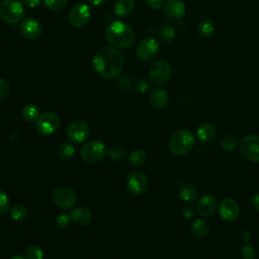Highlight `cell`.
Returning <instances> with one entry per match:
<instances>
[{"mask_svg":"<svg viewBox=\"0 0 259 259\" xmlns=\"http://www.w3.org/2000/svg\"><path fill=\"white\" fill-rule=\"evenodd\" d=\"M92 65L94 71L102 78L111 79L116 77L123 69L124 58L114 48H102L93 57Z\"/></svg>","mask_w":259,"mask_h":259,"instance_id":"cell-1","label":"cell"},{"mask_svg":"<svg viewBox=\"0 0 259 259\" xmlns=\"http://www.w3.org/2000/svg\"><path fill=\"white\" fill-rule=\"evenodd\" d=\"M106 39L117 49H128L135 41L134 30L123 21L111 22L105 31Z\"/></svg>","mask_w":259,"mask_h":259,"instance_id":"cell-2","label":"cell"},{"mask_svg":"<svg viewBox=\"0 0 259 259\" xmlns=\"http://www.w3.org/2000/svg\"><path fill=\"white\" fill-rule=\"evenodd\" d=\"M195 145V137L189 130L176 131L169 142L170 151L177 156H183L189 153Z\"/></svg>","mask_w":259,"mask_h":259,"instance_id":"cell-3","label":"cell"},{"mask_svg":"<svg viewBox=\"0 0 259 259\" xmlns=\"http://www.w3.org/2000/svg\"><path fill=\"white\" fill-rule=\"evenodd\" d=\"M24 14V8L19 0H2L0 2V18L8 23H17Z\"/></svg>","mask_w":259,"mask_h":259,"instance_id":"cell-4","label":"cell"},{"mask_svg":"<svg viewBox=\"0 0 259 259\" xmlns=\"http://www.w3.org/2000/svg\"><path fill=\"white\" fill-rule=\"evenodd\" d=\"M106 153L105 145L97 140L87 142L81 149V158L87 163H96L100 161Z\"/></svg>","mask_w":259,"mask_h":259,"instance_id":"cell-5","label":"cell"},{"mask_svg":"<svg viewBox=\"0 0 259 259\" xmlns=\"http://www.w3.org/2000/svg\"><path fill=\"white\" fill-rule=\"evenodd\" d=\"M53 200L59 207L63 209H69L75 206L77 202V195L71 187L61 185L54 189Z\"/></svg>","mask_w":259,"mask_h":259,"instance_id":"cell-6","label":"cell"},{"mask_svg":"<svg viewBox=\"0 0 259 259\" xmlns=\"http://www.w3.org/2000/svg\"><path fill=\"white\" fill-rule=\"evenodd\" d=\"M172 74L171 65L165 60H158L154 62L149 69V76L155 84L166 83Z\"/></svg>","mask_w":259,"mask_h":259,"instance_id":"cell-7","label":"cell"},{"mask_svg":"<svg viewBox=\"0 0 259 259\" xmlns=\"http://www.w3.org/2000/svg\"><path fill=\"white\" fill-rule=\"evenodd\" d=\"M240 151L246 160L259 162V136H246L240 144Z\"/></svg>","mask_w":259,"mask_h":259,"instance_id":"cell-8","label":"cell"},{"mask_svg":"<svg viewBox=\"0 0 259 259\" xmlns=\"http://www.w3.org/2000/svg\"><path fill=\"white\" fill-rule=\"evenodd\" d=\"M91 16V9L85 3L75 4L69 12V22L72 26L80 28L87 24Z\"/></svg>","mask_w":259,"mask_h":259,"instance_id":"cell-9","label":"cell"},{"mask_svg":"<svg viewBox=\"0 0 259 259\" xmlns=\"http://www.w3.org/2000/svg\"><path fill=\"white\" fill-rule=\"evenodd\" d=\"M60 125V118L54 112H45L36 120V131L42 136L54 134Z\"/></svg>","mask_w":259,"mask_h":259,"instance_id":"cell-10","label":"cell"},{"mask_svg":"<svg viewBox=\"0 0 259 259\" xmlns=\"http://www.w3.org/2000/svg\"><path fill=\"white\" fill-rule=\"evenodd\" d=\"M159 51V44L153 37L143 38L137 46V56L139 59L144 61L152 60Z\"/></svg>","mask_w":259,"mask_h":259,"instance_id":"cell-11","label":"cell"},{"mask_svg":"<svg viewBox=\"0 0 259 259\" xmlns=\"http://www.w3.org/2000/svg\"><path fill=\"white\" fill-rule=\"evenodd\" d=\"M20 32L27 39H36L42 33V26L38 20L32 17L24 18L19 24Z\"/></svg>","mask_w":259,"mask_h":259,"instance_id":"cell-12","label":"cell"},{"mask_svg":"<svg viewBox=\"0 0 259 259\" xmlns=\"http://www.w3.org/2000/svg\"><path fill=\"white\" fill-rule=\"evenodd\" d=\"M89 126L82 120H76L67 127V136L72 142L82 143L89 137Z\"/></svg>","mask_w":259,"mask_h":259,"instance_id":"cell-13","label":"cell"},{"mask_svg":"<svg viewBox=\"0 0 259 259\" xmlns=\"http://www.w3.org/2000/svg\"><path fill=\"white\" fill-rule=\"evenodd\" d=\"M148 177L143 172H134L127 177L126 185L131 193L140 195L148 188Z\"/></svg>","mask_w":259,"mask_h":259,"instance_id":"cell-14","label":"cell"},{"mask_svg":"<svg viewBox=\"0 0 259 259\" xmlns=\"http://www.w3.org/2000/svg\"><path fill=\"white\" fill-rule=\"evenodd\" d=\"M219 212L223 220L227 222H233L238 219L240 214V207L237 201H235L233 198L227 197L220 202Z\"/></svg>","mask_w":259,"mask_h":259,"instance_id":"cell-15","label":"cell"},{"mask_svg":"<svg viewBox=\"0 0 259 259\" xmlns=\"http://www.w3.org/2000/svg\"><path fill=\"white\" fill-rule=\"evenodd\" d=\"M164 14L170 21H178L185 14V4L181 0H167L164 4Z\"/></svg>","mask_w":259,"mask_h":259,"instance_id":"cell-16","label":"cell"},{"mask_svg":"<svg viewBox=\"0 0 259 259\" xmlns=\"http://www.w3.org/2000/svg\"><path fill=\"white\" fill-rule=\"evenodd\" d=\"M196 209L202 217H211L217 209V200L211 194L202 195L196 205Z\"/></svg>","mask_w":259,"mask_h":259,"instance_id":"cell-17","label":"cell"},{"mask_svg":"<svg viewBox=\"0 0 259 259\" xmlns=\"http://www.w3.org/2000/svg\"><path fill=\"white\" fill-rule=\"evenodd\" d=\"M149 102L153 108L162 110L168 104V94L162 88H154L149 93Z\"/></svg>","mask_w":259,"mask_h":259,"instance_id":"cell-18","label":"cell"},{"mask_svg":"<svg viewBox=\"0 0 259 259\" xmlns=\"http://www.w3.org/2000/svg\"><path fill=\"white\" fill-rule=\"evenodd\" d=\"M135 8V0H116L114 3V13L118 17H127Z\"/></svg>","mask_w":259,"mask_h":259,"instance_id":"cell-19","label":"cell"},{"mask_svg":"<svg viewBox=\"0 0 259 259\" xmlns=\"http://www.w3.org/2000/svg\"><path fill=\"white\" fill-rule=\"evenodd\" d=\"M91 217V211L86 207H77L70 213V218L79 225L89 224Z\"/></svg>","mask_w":259,"mask_h":259,"instance_id":"cell-20","label":"cell"},{"mask_svg":"<svg viewBox=\"0 0 259 259\" xmlns=\"http://www.w3.org/2000/svg\"><path fill=\"white\" fill-rule=\"evenodd\" d=\"M198 139L202 142H210L215 136V128L210 123H202L196 131Z\"/></svg>","mask_w":259,"mask_h":259,"instance_id":"cell-21","label":"cell"},{"mask_svg":"<svg viewBox=\"0 0 259 259\" xmlns=\"http://www.w3.org/2000/svg\"><path fill=\"white\" fill-rule=\"evenodd\" d=\"M191 232L197 238L205 237L209 232V226L206 221L202 219H196L191 225Z\"/></svg>","mask_w":259,"mask_h":259,"instance_id":"cell-22","label":"cell"},{"mask_svg":"<svg viewBox=\"0 0 259 259\" xmlns=\"http://www.w3.org/2000/svg\"><path fill=\"white\" fill-rule=\"evenodd\" d=\"M179 196L186 202L194 201L197 198V189L192 184H184L180 187Z\"/></svg>","mask_w":259,"mask_h":259,"instance_id":"cell-23","label":"cell"},{"mask_svg":"<svg viewBox=\"0 0 259 259\" xmlns=\"http://www.w3.org/2000/svg\"><path fill=\"white\" fill-rule=\"evenodd\" d=\"M197 30H198V33L201 35V36H204V37H207L209 35H211L214 30H215V25L213 23V21L209 18H203L201 19L199 22H198V25H197Z\"/></svg>","mask_w":259,"mask_h":259,"instance_id":"cell-24","label":"cell"},{"mask_svg":"<svg viewBox=\"0 0 259 259\" xmlns=\"http://www.w3.org/2000/svg\"><path fill=\"white\" fill-rule=\"evenodd\" d=\"M221 145L224 151L226 152H233L237 149L238 145H239V141L237 136H235L234 134H227L223 137L222 141H221Z\"/></svg>","mask_w":259,"mask_h":259,"instance_id":"cell-25","label":"cell"},{"mask_svg":"<svg viewBox=\"0 0 259 259\" xmlns=\"http://www.w3.org/2000/svg\"><path fill=\"white\" fill-rule=\"evenodd\" d=\"M159 38L164 42H170L176 34L175 27L172 24H164L159 29Z\"/></svg>","mask_w":259,"mask_h":259,"instance_id":"cell-26","label":"cell"},{"mask_svg":"<svg viewBox=\"0 0 259 259\" xmlns=\"http://www.w3.org/2000/svg\"><path fill=\"white\" fill-rule=\"evenodd\" d=\"M39 115V109L34 104H26L22 108V116L27 121L37 120Z\"/></svg>","mask_w":259,"mask_h":259,"instance_id":"cell-27","label":"cell"},{"mask_svg":"<svg viewBox=\"0 0 259 259\" xmlns=\"http://www.w3.org/2000/svg\"><path fill=\"white\" fill-rule=\"evenodd\" d=\"M130 162L132 165L136 166V167H141L146 163L147 160V154L144 150L142 149H137L135 151H133L130 154Z\"/></svg>","mask_w":259,"mask_h":259,"instance_id":"cell-28","label":"cell"},{"mask_svg":"<svg viewBox=\"0 0 259 259\" xmlns=\"http://www.w3.org/2000/svg\"><path fill=\"white\" fill-rule=\"evenodd\" d=\"M75 152L74 147L70 143H62L58 148V154L63 160H68L73 157Z\"/></svg>","mask_w":259,"mask_h":259,"instance_id":"cell-29","label":"cell"},{"mask_svg":"<svg viewBox=\"0 0 259 259\" xmlns=\"http://www.w3.org/2000/svg\"><path fill=\"white\" fill-rule=\"evenodd\" d=\"M125 149L119 145H113L108 150V155L113 160H122L125 157Z\"/></svg>","mask_w":259,"mask_h":259,"instance_id":"cell-30","label":"cell"},{"mask_svg":"<svg viewBox=\"0 0 259 259\" xmlns=\"http://www.w3.org/2000/svg\"><path fill=\"white\" fill-rule=\"evenodd\" d=\"M10 213H11V219H13L14 221H20V220H23L24 218H26L27 209L24 205L16 204V205L12 206Z\"/></svg>","mask_w":259,"mask_h":259,"instance_id":"cell-31","label":"cell"},{"mask_svg":"<svg viewBox=\"0 0 259 259\" xmlns=\"http://www.w3.org/2000/svg\"><path fill=\"white\" fill-rule=\"evenodd\" d=\"M25 256L28 259H42L44 251L38 246L31 245L25 249Z\"/></svg>","mask_w":259,"mask_h":259,"instance_id":"cell-32","label":"cell"},{"mask_svg":"<svg viewBox=\"0 0 259 259\" xmlns=\"http://www.w3.org/2000/svg\"><path fill=\"white\" fill-rule=\"evenodd\" d=\"M68 3V0H45L46 6L52 11L63 10Z\"/></svg>","mask_w":259,"mask_h":259,"instance_id":"cell-33","label":"cell"},{"mask_svg":"<svg viewBox=\"0 0 259 259\" xmlns=\"http://www.w3.org/2000/svg\"><path fill=\"white\" fill-rule=\"evenodd\" d=\"M10 209V201L7 194L0 189V214H4Z\"/></svg>","mask_w":259,"mask_h":259,"instance_id":"cell-34","label":"cell"},{"mask_svg":"<svg viewBox=\"0 0 259 259\" xmlns=\"http://www.w3.org/2000/svg\"><path fill=\"white\" fill-rule=\"evenodd\" d=\"M241 254H242L243 259H255V251H254L253 247L249 244H246L242 248Z\"/></svg>","mask_w":259,"mask_h":259,"instance_id":"cell-35","label":"cell"},{"mask_svg":"<svg viewBox=\"0 0 259 259\" xmlns=\"http://www.w3.org/2000/svg\"><path fill=\"white\" fill-rule=\"evenodd\" d=\"M9 93H10V85L6 80L0 78V99L7 97Z\"/></svg>","mask_w":259,"mask_h":259,"instance_id":"cell-36","label":"cell"},{"mask_svg":"<svg viewBox=\"0 0 259 259\" xmlns=\"http://www.w3.org/2000/svg\"><path fill=\"white\" fill-rule=\"evenodd\" d=\"M147 5L154 10H159L164 5V0H147Z\"/></svg>","mask_w":259,"mask_h":259,"instance_id":"cell-37","label":"cell"},{"mask_svg":"<svg viewBox=\"0 0 259 259\" xmlns=\"http://www.w3.org/2000/svg\"><path fill=\"white\" fill-rule=\"evenodd\" d=\"M57 222H58L59 227L64 228V227H66V226L69 224V217H68V215H65V214H61V215L58 218Z\"/></svg>","mask_w":259,"mask_h":259,"instance_id":"cell-38","label":"cell"},{"mask_svg":"<svg viewBox=\"0 0 259 259\" xmlns=\"http://www.w3.org/2000/svg\"><path fill=\"white\" fill-rule=\"evenodd\" d=\"M24 5L29 7V8H34L36 6H38L41 2V0H22Z\"/></svg>","mask_w":259,"mask_h":259,"instance_id":"cell-39","label":"cell"},{"mask_svg":"<svg viewBox=\"0 0 259 259\" xmlns=\"http://www.w3.org/2000/svg\"><path fill=\"white\" fill-rule=\"evenodd\" d=\"M252 204H253L254 208L259 211V193H257L256 195H254V197H253V199H252Z\"/></svg>","mask_w":259,"mask_h":259,"instance_id":"cell-40","label":"cell"},{"mask_svg":"<svg viewBox=\"0 0 259 259\" xmlns=\"http://www.w3.org/2000/svg\"><path fill=\"white\" fill-rule=\"evenodd\" d=\"M183 214H184V218H186V219L188 220V219H190V218L192 217L193 211H192V209H191V208H186V209H184Z\"/></svg>","mask_w":259,"mask_h":259,"instance_id":"cell-41","label":"cell"},{"mask_svg":"<svg viewBox=\"0 0 259 259\" xmlns=\"http://www.w3.org/2000/svg\"><path fill=\"white\" fill-rule=\"evenodd\" d=\"M250 238H251V234H250L247 230L244 231V232H243V239H244V241H245L246 243H248L249 240H250Z\"/></svg>","mask_w":259,"mask_h":259,"instance_id":"cell-42","label":"cell"},{"mask_svg":"<svg viewBox=\"0 0 259 259\" xmlns=\"http://www.w3.org/2000/svg\"><path fill=\"white\" fill-rule=\"evenodd\" d=\"M90 1H91V3H92L93 5H95V6H99V5L103 4L106 0H90Z\"/></svg>","mask_w":259,"mask_h":259,"instance_id":"cell-43","label":"cell"},{"mask_svg":"<svg viewBox=\"0 0 259 259\" xmlns=\"http://www.w3.org/2000/svg\"><path fill=\"white\" fill-rule=\"evenodd\" d=\"M10 259H28L26 256H14V257H12V258H10Z\"/></svg>","mask_w":259,"mask_h":259,"instance_id":"cell-44","label":"cell"}]
</instances>
